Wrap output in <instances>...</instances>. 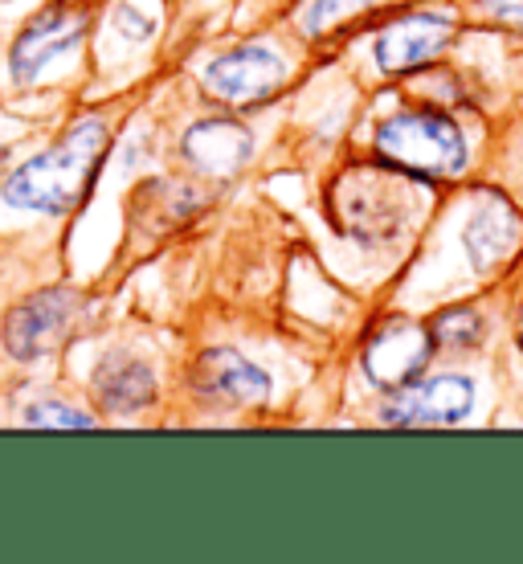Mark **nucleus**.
Here are the masks:
<instances>
[{"mask_svg": "<svg viewBox=\"0 0 523 564\" xmlns=\"http://www.w3.org/2000/svg\"><path fill=\"white\" fill-rule=\"evenodd\" d=\"M107 152H111V123L99 115H83L50 148L4 172L0 205L33 217H66L95 193Z\"/></svg>", "mask_w": 523, "mask_h": 564, "instance_id": "1", "label": "nucleus"}, {"mask_svg": "<svg viewBox=\"0 0 523 564\" xmlns=\"http://www.w3.org/2000/svg\"><path fill=\"white\" fill-rule=\"evenodd\" d=\"M372 148L389 169L422 176V181H454L470 160L467 135L438 107H410L377 123Z\"/></svg>", "mask_w": 523, "mask_h": 564, "instance_id": "2", "label": "nucleus"}, {"mask_svg": "<svg viewBox=\"0 0 523 564\" xmlns=\"http://www.w3.org/2000/svg\"><path fill=\"white\" fill-rule=\"evenodd\" d=\"M90 25H95V17L83 0H50L33 17H25L4 54L9 86L33 90L45 78H54L57 66H70L74 57L83 54Z\"/></svg>", "mask_w": 523, "mask_h": 564, "instance_id": "3", "label": "nucleus"}, {"mask_svg": "<svg viewBox=\"0 0 523 564\" xmlns=\"http://www.w3.org/2000/svg\"><path fill=\"white\" fill-rule=\"evenodd\" d=\"M286 83H291V62L266 37L217 50L197 70V90L213 107H226V111H258L279 99Z\"/></svg>", "mask_w": 523, "mask_h": 564, "instance_id": "4", "label": "nucleus"}, {"mask_svg": "<svg viewBox=\"0 0 523 564\" xmlns=\"http://www.w3.org/2000/svg\"><path fill=\"white\" fill-rule=\"evenodd\" d=\"M83 295L74 286H42L33 295L17 299L0 319V344L17 365H37L54 356L83 315Z\"/></svg>", "mask_w": 523, "mask_h": 564, "instance_id": "5", "label": "nucleus"}, {"mask_svg": "<svg viewBox=\"0 0 523 564\" xmlns=\"http://www.w3.org/2000/svg\"><path fill=\"white\" fill-rule=\"evenodd\" d=\"M193 397L209 410H262L274 393L270 372L233 344H217L193 360L188 368Z\"/></svg>", "mask_w": 523, "mask_h": 564, "instance_id": "6", "label": "nucleus"}, {"mask_svg": "<svg viewBox=\"0 0 523 564\" xmlns=\"http://www.w3.org/2000/svg\"><path fill=\"white\" fill-rule=\"evenodd\" d=\"M454 42V17L442 9H413L393 17L372 37V62L384 78H405L413 70H425L438 62L442 50Z\"/></svg>", "mask_w": 523, "mask_h": 564, "instance_id": "7", "label": "nucleus"}, {"mask_svg": "<svg viewBox=\"0 0 523 564\" xmlns=\"http://www.w3.org/2000/svg\"><path fill=\"white\" fill-rule=\"evenodd\" d=\"M429 356H434L429 327H417L410 319H384L381 327L368 332L360 368H364L368 384H377L381 393H396L405 384L422 381Z\"/></svg>", "mask_w": 523, "mask_h": 564, "instance_id": "8", "label": "nucleus"}, {"mask_svg": "<svg viewBox=\"0 0 523 564\" xmlns=\"http://www.w3.org/2000/svg\"><path fill=\"white\" fill-rule=\"evenodd\" d=\"M181 160L188 172H197L205 181H229L246 172V164L254 160L258 143L254 131L241 123L238 115H205L193 119L181 131Z\"/></svg>", "mask_w": 523, "mask_h": 564, "instance_id": "9", "label": "nucleus"}, {"mask_svg": "<svg viewBox=\"0 0 523 564\" xmlns=\"http://www.w3.org/2000/svg\"><path fill=\"white\" fill-rule=\"evenodd\" d=\"M475 410V381L462 372L422 377L389 393L381 405V422L396 430H422V425H458Z\"/></svg>", "mask_w": 523, "mask_h": 564, "instance_id": "10", "label": "nucleus"}, {"mask_svg": "<svg viewBox=\"0 0 523 564\" xmlns=\"http://www.w3.org/2000/svg\"><path fill=\"white\" fill-rule=\"evenodd\" d=\"M90 397L99 405V417L128 422L156 405L160 381L148 360L131 356L128 348H111L90 368Z\"/></svg>", "mask_w": 523, "mask_h": 564, "instance_id": "11", "label": "nucleus"}, {"mask_svg": "<svg viewBox=\"0 0 523 564\" xmlns=\"http://www.w3.org/2000/svg\"><path fill=\"white\" fill-rule=\"evenodd\" d=\"M520 246L523 217L515 213V205L503 197H482L467 217V229H462V250H467L470 267L479 274H495L503 262L520 254Z\"/></svg>", "mask_w": 523, "mask_h": 564, "instance_id": "12", "label": "nucleus"}, {"mask_svg": "<svg viewBox=\"0 0 523 564\" xmlns=\"http://www.w3.org/2000/svg\"><path fill=\"white\" fill-rule=\"evenodd\" d=\"M340 221L348 226V234L372 241L389 238L401 221V213H396V197L384 184H360L356 193L340 200Z\"/></svg>", "mask_w": 523, "mask_h": 564, "instance_id": "13", "label": "nucleus"}, {"mask_svg": "<svg viewBox=\"0 0 523 564\" xmlns=\"http://www.w3.org/2000/svg\"><path fill=\"white\" fill-rule=\"evenodd\" d=\"M377 4H381V0H307L295 17V29L307 42H319V37L344 29L348 21H356V17L372 13Z\"/></svg>", "mask_w": 523, "mask_h": 564, "instance_id": "14", "label": "nucleus"}, {"mask_svg": "<svg viewBox=\"0 0 523 564\" xmlns=\"http://www.w3.org/2000/svg\"><path fill=\"white\" fill-rule=\"evenodd\" d=\"M17 422L25 430H95L102 417L99 410H78L74 401H62V397H37L21 410Z\"/></svg>", "mask_w": 523, "mask_h": 564, "instance_id": "15", "label": "nucleus"}, {"mask_svg": "<svg viewBox=\"0 0 523 564\" xmlns=\"http://www.w3.org/2000/svg\"><path fill=\"white\" fill-rule=\"evenodd\" d=\"M429 339L434 348H475L482 339V315L475 307H446L429 319Z\"/></svg>", "mask_w": 523, "mask_h": 564, "instance_id": "16", "label": "nucleus"}, {"mask_svg": "<svg viewBox=\"0 0 523 564\" xmlns=\"http://www.w3.org/2000/svg\"><path fill=\"white\" fill-rule=\"evenodd\" d=\"M107 29H111L119 42L148 45L152 37H156L160 13H143V4H135V0H115L111 17H107Z\"/></svg>", "mask_w": 523, "mask_h": 564, "instance_id": "17", "label": "nucleus"}, {"mask_svg": "<svg viewBox=\"0 0 523 564\" xmlns=\"http://www.w3.org/2000/svg\"><path fill=\"white\" fill-rule=\"evenodd\" d=\"M475 9L491 25L508 29V33H523V0H475Z\"/></svg>", "mask_w": 523, "mask_h": 564, "instance_id": "18", "label": "nucleus"}, {"mask_svg": "<svg viewBox=\"0 0 523 564\" xmlns=\"http://www.w3.org/2000/svg\"><path fill=\"white\" fill-rule=\"evenodd\" d=\"M4 160H9V148H4V143H0V169H4Z\"/></svg>", "mask_w": 523, "mask_h": 564, "instance_id": "19", "label": "nucleus"}, {"mask_svg": "<svg viewBox=\"0 0 523 564\" xmlns=\"http://www.w3.org/2000/svg\"><path fill=\"white\" fill-rule=\"evenodd\" d=\"M520 348H523V315H520Z\"/></svg>", "mask_w": 523, "mask_h": 564, "instance_id": "20", "label": "nucleus"}]
</instances>
